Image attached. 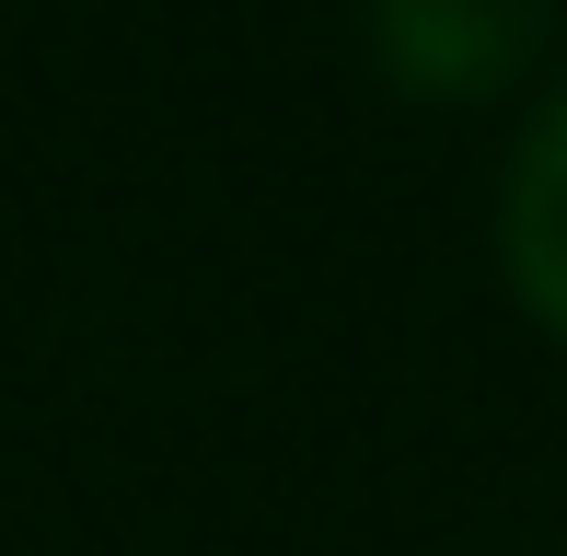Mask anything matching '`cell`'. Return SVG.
I'll list each match as a JSON object with an SVG mask.
<instances>
[{"mask_svg":"<svg viewBox=\"0 0 567 556\" xmlns=\"http://www.w3.org/2000/svg\"><path fill=\"white\" fill-rule=\"evenodd\" d=\"M498 244H509V278H522V301L567 337V93H545V116H533L522 151H509Z\"/></svg>","mask_w":567,"mask_h":556,"instance_id":"2","label":"cell"},{"mask_svg":"<svg viewBox=\"0 0 567 556\" xmlns=\"http://www.w3.org/2000/svg\"><path fill=\"white\" fill-rule=\"evenodd\" d=\"M556 0H371V47L405 93H498L533 70Z\"/></svg>","mask_w":567,"mask_h":556,"instance_id":"1","label":"cell"}]
</instances>
